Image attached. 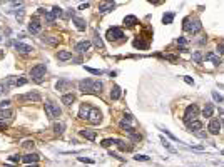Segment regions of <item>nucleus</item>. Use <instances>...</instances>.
I'll list each match as a JSON object with an SVG mask.
<instances>
[{
    "mask_svg": "<svg viewBox=\"0 0 224 167\" xmlns=\"http://www.w3.org/2000/svg\"><path fill=\"white\" fill-rule=\"evenodd\" d=\"M79 90L82 94H101L102 92V82L94 79H85L79 82Z\"/></svg>",
    "mask_w": 224,
    "mask_h": 167,
    "instance_id": "obj_1",
    "label": "nucleus"
},
{
    "mask_svg": "<svg viewBox=\"0 0 224 167\" xmlns=\"http://www.w3.org/2000/svg\"><path fill=\"white\" fill-rule=\"evenodd\" d=\"M199 117V107L196 104H191L186 107V112H184V122L186 124H191L192 120H197Z\"/></svg>",
    "mask_w": 224,
    "mask_h": 167,
    "instance_id": "obj_2",
    "label": "nucleus"
},
{
    "mask_svg": "<svg viewBox=\"0 0 224 167\" xmlns=\"http://www.w3.org/2000/svg\"><path fill=\"white\" fill-rule=\"evenodd\" d=\"M184 30L189 32V34H197L199 30L202 28V23L199 20H191V19H184Z\"/></svg>",
    "mask_w": 224,
    "mask_h": 167,
    "instance_id": "obj_3",
    "label": "nucleus"
},
{
    "mask_svg": "<svg viewBox=\"0 0 224 167\" xmlns=\"http://www.w3.org/2000/svg\"><path fill=\"white\" fill-rule=\"evenodd\" d=\"M45 70H47V67H45V64H37L35 67L30 69V77L37 82H40V80L45 77Z\"/></svg>",
    "mask_w": 224,
    "mask_h": 167,
    "instance_id": "obj_4",
    "label": "nucleus"
},
{
    "mask_svg": "<svg viewBox=\"0 0 224 167\" xmlns=\"http://www.w3.org/2000/svg\"><path fill=\"white\" fill-rule=\"evenodd\" d=\"M106 37H107L109 42H119V40L124 39V32H122L119 27H110L109 30H107Z\"/></svg>",
    "mask_w": 224,
    "mask_h": 167,
    "instance_id": "obj_5",
    "label": "nucleus"
},
{
    "mask_svg": "<svg viewBox=\"0 0 224 167\" xmlns=\"http://www.w3.org/2000/svg\"><path fill=\"white\" fill-rule=\"evenodd\" d=\"M44 107H45V114H47L49 119H57V117H60L62 111L59 109V105H55L52 102H45Z\"/></svg>",
    "mask_w": 224,
    "mask_h": 167,
    "instance_id": "obj_6",
    "label": "nucleus"
},
{
    "mask_svg": "<svg viewBox=\"0 0 224 167\" xmlns=\"http://www.w3.org/2000/svg\"><path fill=\"white\" fill-rule=\"evenodd\" d=\"M132 124H134V117H132L131 114H127V115H124V119L119 122V127L122 130H127V134H131V132H134Z\"/></svg>",
    "mask_w": 224,
    "mask_h": 167,
    "instance_id": "obj_7",
    "label": "nucleus"
},
{
    "mask_svg": "<svg viewBox=\"0 0 224 167\" xmlns=\"http://www.w3.org/2000/svg\"><path fill=\"white\" fill-rule=\"evenodd\" d=\"M87 120H89L92 125L101 124V120H102V114H101V111H99V109H95V107H90V112H89V117H87Z\"/></svg>",
    "mask_w": 224,
    "mask_h": 167,
    "instance_id": "obj_8",
    "label": "nucleus"
},
{
    "mask_svg": "<svg viewBox=\"0 0 224 167\" xmlns=\"http://www.w3.org/2000/svg\"><path fill=\"white\" fill-rule=\"evenodd\" d=\"M40 94L37 92V90H32V92H27V94H24V95H19V100H30V102H40Z\"/></svg>",
    "mask_w": 224,
    "mask_h": 167,
    "instance_id": "obj_9",
    "label": "nucleus"
},
{
    "mask_svg": "<svg viewBox=\"0 0 224 167\" xmlns=\"http://www.w3.org/2000/svg\"><path fill=\"white\" fill-rule=\"evenodd\" d=\"M207 130H209V134H213V136H218L219 130H221V120L219 119H211L209 125H207Z\"/></svg>",
    "mask_w": 224,
    "mask_h": 167,
    "instance_id": "obj_10",
    "label": "nucleus"
},
{
    "mask_svg": "<svg viewBox=\"0 0 224 167\" xmlns=\"http://www.w3.org/2000/svg\"><path fill=\"white\" fill-rule=\"evenodd\" d=\"M90 45L92 44L89 42V40H82V42H79V44H75V47H74V50L75 52H79V54H84V52H87L90 48Z\"/></svg>",
    "mask_w": 224,
    "mask_h": 167,
    "instance_id": "obj_11",
    "label": "nucleus"
},
{
    "mask_svg": "<svg viewBox=\"0 0 224 167\" xmlns=\"http://www.w3.org/2000/svg\"><path fill=\"white\" fill-rule=\"evenodd\" d=\"M40 30H42V25H40L39 19H32L30 23H28V32L30 34H39Z\"/></svg>",
    "mask_w": 224,
    "mask_h": 167,
    "instance_id": "obj_12",
    "label": "nucleus"
},
{
    "mask_svg": "<svg viewBox=\"0 0 224 167\" xmlns=\"http://www.w3.org/2000/svg\"><path fill=\"white\" fill-rule=\"evenodd\" d=\"M55 89L57 90H69V89H72V82L70 80H67V79H60L59 82L55 84Z\"/></svg>",
    "mask_w": 224,
    "mask_h": 167,
    "instance_id": "obj_13",
    "label": "nucleus"
},
{
    "mask_svg": "<svg viewBox=\"0 0 224 167\" xmlns=\"http://www.w3.org/2000/svg\"><path fill=\"white\" fill-rule=\"evenodd\" d=\"M79 134L87 140H95V137H97V132H95V130H90V129H82Z\"/></svg>",
    "mask_w": 224,
    "mask_h": 167,
    "instance_id": "obj_14",
    "label": "nucleus"
},
{
    "mask_svg": "<svg viewBox=\"0 0 224 167\" xmlns=\"http://www.w3.org/2000/svg\"><path fill=\"white\" fill-rule=\"evenodd\" d=\"M39 159H40V156L39 154H27V156H24L22 157V162H25V164H37L39 162Z\"/></svg>",
    "mask_w": 224,
    "mask_h": 167,
    "instance_id": "obj_15",
    "label": "nucleus"
},
{
    "mask_svg": "<svg viewBox=\"0 0 224 167\" xmlns=\"http://www.w3.org/2000/svg\"><path fill=\"white\" fill-rule=\"evenodd\" d=\"M15 48H17V50L20 52V54H32V50H34V48H32L30 45H27V44H22V42H17L15 44Z\"/></svg>",
    "mask_w": 224,
    "mask_h": 167,
    "instance_id": "obj_16",
    "label": "nucleus"
},
{
    "mask_svg": "<svg viewBox=\"0 0 224 167\" xmlns=\"http://www.w3.org/2000/svg\"><path fill=\"white\" fill-rule=\"evenodd\" d=\"M89 112H90V105H89V104H82V105H80V111H79V119L87 120Z\"/></svg>",
    "mask_w": 224,
    "mask_h": 167,
    "instance_id": "obj_17",
    "label": "nucleus"
},
{
    "mask_svg": "<svg viewBox=\"0 0 224 167\" xmlns=\"http://www.w3.org/2000/svg\"><path fill=\"white\" fill-rule=\"evenodd\" d=\"M114 7H115L114 2H102L101 5H99V12H101V14H106V12L112 10Z\"/></svg>",
    "mask_w": 224,
    "mask_h": 167,
    "instance_id": "obj_18",
    "label": "nucleus"
},
{
    "mask_svg": "<svg viewBox=\"0 0 224 167\" xmlns=\"http://www.w3.org/2000/svg\"><path fill=\"white\" fill-rule=\"evenodd\" d=\"M121 94H122L121 87H119V85H114V87L110 89V99L112 100H119L121 99Z\"/></svg>",
    "mask_w": 224,
    "mask_h": 167,
    "instance_id": "obj_19",
    "label": "nucleus"
},
{
    "mask_svg": "<svg viewBox=\"0 0 224 167\" xmlns=\"http://www.w3.org/2000/svg\"><path fill=\"white\" fill-rule=\"evenodd\" d=\"M124 23H126L127 27H134L139 23L137 17H134V15H127V17H124Z\"/></svg>",
    "mask_w": 224,
    "mask_h": 167,
    "instance_id": "obj_20",
    "label": "nucleus"
},
{
    "mask_svg": "<svg viewBox=\"0 0 224 167\" xmlns=\"http://www.w3.org/2000/svg\"><path fill=\"white\" fill-rule=\"evenodd\" d=\"M201 127H202V124H201L199 120H192L191 124H187V129L191 130V132H194V134L199 132V130H201Z\"/></svg>",
    "mask_w": 224,
    "mask_h": 167,
    "instance_id": "obj_21",
    "label": "nucleus"
},
{
    "mask_svg": "<svg viewBox=\"0 0 224 167\" xmlns=\"http://www.w3.org/2000/svg\"><path fill=\"white\" fill-rule=\"evenodd\" d=\"M74 100H75L74 94H64V95H62V104H65V105H72Z\"/></svg>",
    "mask_w": 224,
    "mask_h": 167,
    "instance_id": "obj_22",
    "label": "nucleus"
},
{
    "mask_svg": "<svg viewBox=\"0 0 224 167\" xmlns=\"http://www.w3.org/2000/svg\"><path fill=\"white\" fill-rule=\"evenodd\" d=\"M57 59L59 60H69V59H72V52L70 50H59L57 52Z\"/></svg>",
    "mask_w": 224,
    "mask_h": 167,
    "instance_id": "obj_23",
    "label": "nucleus"
},
{
    "mask_svg": "<svg viewBox=\"0 0 224 167\" xmlns=\"http://www.w3.org/2000/svg\"><path fill=\"white\" fill-rule=\"evenodd\" d=\"M94 44H95V47H97V48L104 50V42H102V39H101V35H99L97 30L94 32Z\"/></svg>",
    "mask_w": 224,
    "mask_h": 167,
    "instance_id": "obj_24",
    "label": "nucleus"
},
{
    "mask_svg": "<svg viewBox=\"0 0 224 167\" xmlns=\"http://www.w3.org/2000/svg\"><path fill=\"white\" fill-rule=\"evenodd\" d=\"M213 114H214V105L213 104H206L204 111H202V115L204 117H213Z\"/></svg>",
    "mask_w": 224,
    "mask_h": 167,
    "instance_id": "obj_25",
    "label": "nucleus"
},
{
    "mask_svg": "<svg viewBox=\"0 0 224 167\" xmlns=\"http://www.w3.org/2000/svg\"><path fill=\"white\" fill-rule=\"evenodd\" d=\"M64 129H65V125L62 124H54V134H55V136H62V134H64Z\"/></svg>",
    "mask_w": 224,
    "mask_h": 167,
    "instance_id": "obj_26",
    "label": "nucleus"
},
{
    "mask_svg": "<svg viewBox=\"0 0 224 167\" xmlns=\"http://www.w3.org/2000/svg\"><path fill=\"white\" fill-rule=\"evenodd\" d=\"M206 60H211V62H214L216 65L221 64V59H219L218 55H214L213 52H209V54H206Z\"/></svg>",
    "mask_w": 224,
    "mask_h": 167,
    "instance_id": "obj_27",
    "label": "nucleus"
},
{
    "mask_svg": "<svg viewBox=\"0 0 224 167\" xmlns=\"http://www.w3.org/2000/svg\"><path fill=\"white\" fill-rule=\"evenodd\" d=\"M74 23H75V27L79 28V30H85V22L82 19H79V17H74Z\"/></svg>",
    "mask_w": 224,
    "mask_h": 167,
    "instance_id": "obj_28",
    "label": "nucleus"
},
{
    "mask_svg": "<svg viewBox=\"0 0 224 167\" xmlns=\"http://www.w3.org/2000/svg\"><path fill=\"white\" fill-rule=\"evenodd\" d=\"M12 115H14V112H12L10 109H7V111H0V119H2V120L12 119Z\"/></svg>",
    "mask_w": 224,
    "mask_h": 167,
    "instance_id": "obj_29",
    "label": "nucleus"
},
{
    "mask_svg": "<svg viewBox=\"0 0 224 167\" xmlns=\"http://www.w3.org/2000/svg\"><path fill=\"white\" fill-rule=\"evenodd\" d=\"M172 20H174V14H172V12H167V14L162 15V22L167 23V25H169V23H172Z\"/></svg>",
    "mask_w": 224,
    "mask_h": 167,
    "instance_id": "obj_30",
    "label": "nucleus"
},
{
    "mask_svg": "<svg viewBox=\"0 0 224 167\" xmlns=\"http://www.w3.org/2000/svg\"><path fill=\"white\" fill-rule=\"evenodd\" d=\"M44 42L50 44V45H57V44H59V37H54V35H49V37H44Z\"/></svg>",
    "mask_w": 224,
    "mask_h": 167,
    "instance_id": "obj_31",
    "label": "nucleus"
},
{
    "mask_svg": "<svg viewBox=\"0 0 224 167\" xmlns=\"http://www.w3.org/2000/svg\"><path fill=\"white\" fill-rule=\"evenodd\" d=\"M115 144H117V147L121 149V150H132V145H127L124 140H117Z\"/></svg>",
    "mask_w": 224,
    "mask_h": 167,
    "instance_id": "obj_32",
    "label": "nucleus"
},
{
    "mask_svg": "<svg viewBox=\"0 0 224 167\" xmlns=\"http://www.w3.org/2000/svg\"><path fill=\"white\" fill-rule=\"evenodd\" d=\"M45 20H47L49 23H54V20H55V15L52 14V10H45Z\"/></svg>",
    "mask_w": 224,
    "mask_h": 167,
    "instance_id": "obj_33",
    "label": "nucleus"
},
{
    "mask_svg": "<svg viewBox=\"0 0 224 167\" xmlns=\"http://www.w3.org/2000/svg\"><path fill=\"white\" fill-rule=\"evenodd\" d=\"M115 142H117V140H115V139H104L102 142H101V145H102V147H110V145L112 144H115Z\"/></svg>",
    "mask_w": 224,
    "mask_h": 167,
    "instance_id": "obj_34",
    "label": "nucleus"
},
{
    "mask_svg": "<svg viewBox=\"0 0 224 167\" xmlns=\"http://www.w3.org/2000/svg\"><path fill=\"white\" fill-rule=\"evenodd\" d=\"M161 142H162V145H164V147H166V149H167V150H169V152H176V149H174V147H172V145H171V144H169V142H167V140H166V139H164V137H161Z\"/></svg>",
    "mask_w": 224,
    "mask_h": 167,
    "instance_id": "obj_35",
    "label": "nucleus"
},
{
    "mask_svg": "<svg viewBox=\"0 0 224 167\" xmlns=\"http://www.w3.org/2000/svg\"><path fill=\"white\" fill-rule=\"evenodd\" d=\"M84 69L92 75H102V70H99V69H92V67H84Z\"/></svg>",
    "mask_w": 224,
    "mask_h": 167,
    "instance_id": "obj_36",
    "label": "nucleus"
},
{
    "mask_svg": "<svg viewBox=\"0 0 224 167\" xmlns=\"http://www.w3.org/2000/svg\"><path fill=\"white\" fill-rule=\"evenodd\" d=\"M28 80L25 77H19V79H15V87H20V85H25Z\"/></svg>",
    "mask_w": 224,
    "mask_h": 167,
    "instance_id": "obj_37",
    "label": "nucleus"
},
{
    "mask_svg": "<svg viewBox=\"0 0 224 167\" xmlns=\"http://www.w3.org/2000/svg\"><path fill=\"white\" fill-rule=\"evenodd\" d=\"M7 109H10V100H2L0 102V111H7Z\"/></svg>",
    "mask_w": 224,
    "mask_h": 167,
    "instance_id": "obj_38",
    "label": "nucleus"
},
{
    "mask_svg": "<svg viewBox=\"0 0 224 167\" xmlns=\"http://www.w3.org/2000/svg\"><path fill=\"white\" fill-rule=\"evenodd\" d=\"M52 14L55 15V17H62V9H60V7H54V9H52Z\"/></svg>",
    "mask_w": 224,
    "mask_h": 167,
    "instance_id": "obj_39",
    "label": "nucleus"
},
{
    "mask_svg": "<svg viewBox=\"0 0 224 167\" xmlns=\"http://www.w3.org/2000/svg\"><path fill=\"white\" fill-rule=\"evenodd\" d=\"M134 159H136V161H140V162H147V161H149V157H147V156H142V154H137Z\"/></svg>",
    "mask_w": 224,
    "mask_h": 167,
    "instance_id": "obj_40",
    "label": "nucleus"
},
{
    "mask_svg": "<svg viewBox=\"0 0 224 167\" xmlns=\"http://www.w3.org/2000/svg\"><path fill=\"white\" fill-rule=\"evenodd\" d=\"M129 137H131L132 140H140V139H142V136H140V134H136V132H131Z\"/></svg>",
    "mask_w": 224,
    "mask_h": 167,
    "instance_id": "obj_41",
    "label": "nucleus"
},
{
    "mask_svg": "<svg viewBox=\"0 0 224 167\" xmlns=\"http://www.w3.org/2000/svg\"><path fill=\"white\" fill-rule=\"evenodd\" d=\"M213 97H214V100H218V102H224V97H222V95H219V94L216 92V90L213 92Z\"/></svg>",
    "mask_w": 224,
    "mask_h": 167,
    "instance_id": "obj_42",
    "label": "nucleus"
},
{
    "mask_svg": "<svg viewBox=\"0 0 224 167\" xmlns=\"http://www.w3.org/2000/svg\"><path fill=\"white\" fill-rule=\"evenodd\" d=\"M22 145H24V147H27V149H32V147L35 145V142H34V140H25Z\"/></svg>",
    "mask_w": 224,
    "mask_h": 167,
    "instance_id": "obj_43",
    "label": "nucleus"
},
{
    "mask_svg": "<svg viewBox=\"0 0 224 167\" xmlns=\"http://www.w3.org/2000/svg\"><path fill=\"white\" fill-rule=\"evenodd\" d=\"M192 59L196 60V62H201V60H202V55H201V52H194V54H192Z\"/></svg>",
    "mask_w": 224,
    "mask_h": 167,
    "instance_id": "obj_44",
    "label": "nucleus"
},
{
    "mask_svg": "<svg viewBox=\"0 0 224 167\" xmlns=\"http://www.w3.org/2000/svg\"><path fill=\"white\" fill-rule=\"evenodd\" d=\"M161 130H162V132L166 134V136H169V137H171V139H172V140H177V137H176V136H174V134H171V132H169V130H167V129H161Z\"/></svg>",
    "mask_w": 224,
    "mask_h": 167,
    "instance_id": "obj_45",
    "label": "nucleus"
},
{
    "mask_svg": "<svg viewBox=\"0 0 224 167\" xmlns=\"http://www.w3.org/2000/svg\"><path fill=\"white\" fill-rule=\"evenodd\" d=\"M15 17H17V20H19V22H20V20H22V19H24V10H22V9H20L19 12H15Z\"/></svg>",
    "mask_w": 224,
    "mask_h": 167,
    "instance_id": "obj_46",
    "label": "nucleus"
},
{
    "mask_svg": "<svg viewBox=\"0 0 224 167\" xmlns=\"http://www.w3.org/2000/svg\"><path fill=\"white\" fill-rule=\"evenodd\" d=\"M9 159H10V162H19V161H22V157H20V156H10Z\"/></svg>",
    "mask_w": 224,
    "mask_h": 167,
    "instance_id": "obj_47",
    "label": "nucleus"
},
{
    "mask_svg": "<svg viewBox=\"0 0 224 167\" xmlns=\"http://www.w3.org/2000/svg\"><path fill=\"white\" fill-rule=\"evenodd\" d=\"M184 82H186V84H189V85H194V79H191V77L186 75V77H184Z\"/></svg>",
    "mask_w": 224,
    "mask_h": 167,
    "instance_id": "obj_48",
    "label": "nucleus"
},
{
    "mask_svg": "<svg viewBox=\"0 0 224 167\" xmlns=\"http://www.w3.org/2000/svg\"><path fill=\"white\" fill-rule=\"evenodd\" d=\"M79 161H80V162H87V164H94L92 159H85V157H79Z\"/></svg>",
    "mask_w": 224,
    "mask_h": 167,
    "instance_id": "obj_49",
    "label": "nucleus"
},
{
    "mask_svg": "<svg viewBox=\"0 0 224 167\" xmlns=\"http://www.w3.org/2000/svg\"><path fill=\"white\" fill-rule=\"evenodd\" d=\"M218 54L224 55V44H219V45H218Z\"/></svg>",
    "mask_w": 224,
    "mask_h": 167,
    "instance_id": "obj_50",
    "label": "nucleus"
},
{
    "mask_svg": "<svg viewBox=\"0 0 224 167\" xmlns=\"http://www.w3.org/2000/svg\"><path fill=\"white\" fill-rule=\"evenodd\" d=\"M5 89H7V85H2V84H0V95H2L3 92H7Z\"/></svg>",
    "mask_w": 224,
    "mask_h": 167,
    "instance_id": "obj_51",
    "label": "nucleus"
},
{
    "mask_svg": "<svg viewBox=\"0 0 224 167\" xmlns=\"http://www.w3.org/2000/svg\"><path fill=\"white\" fill-rule=\"evenodd\" d=\"M0 129H2V130H7V124H2V122H0Z\"/></svg>",
    "mask_w": 224,
    "mask_h": 167,
    "instance_id": "obj_52",
    "label": "nucleus"
},
{
    "mask_svg": "<svg viewBox=\"0 0 224 167\" xmlns=\"http://www.w3.org/2000/svg\"><path fill=\"white\" fill-rule=\"evenodd\" d=\"M27 167H39L37 164H30V165H27Z\"/></svg>",
    "mask_w": 224,
    "mask_h": 167,
    "instance_id": "obj_53",
    "label": "nucleus"
},
{
    "mask_svg": "<svg viewBox=\"0 0 224 167\" xmlns=\"http://www.w3.org/2000/svg\"><path fill=\"white\" fill-rule=\"evenodd\" d=\"M221 124H222V125H224V119H222V120H221Z\"/></svg>",
    "mask_w": 224,
    "mask_h": 167,
    "instance_id": "obj_54",
    "label": "nucleus"
},
{
    "mask_svg": "<svg viewBox=\"0 0 224 167\" xmlns=\"http://www.w3.org/2000/svg\"><path fill=\"white\" fill-rule=\"evenodd\" d=\"M0 42H2V37H0Z\"/></svg>",
    "mask_w": 224,
    "mask_h": 167,
    "instance_id": "obj_55",
    "label": "nucleus"
}]
</instances>
